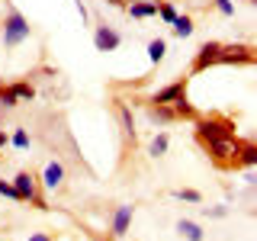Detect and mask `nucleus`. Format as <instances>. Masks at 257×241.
Masks as SVG:
<instances>
[{"instance_id":"nucleus-1","label":"nucleus","mask_w":257,"mask_h":241,"mask_svg":"<svg viewBox=\"0 0 257 241\" xmlns=\"http://www.w3.org/2000/svg\"><path fill=\"white\" fill-rule=\"evenodd\" d=\"M196 129H193V135H196L199 145L212 142V139H225V135H235V123H231L228 116H219V112H212V116H199L193 119Z\"/></svg>"},{"instance_id":"nucleus-2","label":"nucleus","mask_w":257,"mask_h":241,"mask_svg":"<svg viewBox=\"0 0 257 241\" xmlns=\"http://www.w3.org/2000/svg\"><path fill=\"white\" fill-rule=\"evenodd\" d=\"M203 148H206V155L212 158V164H219V167H235V155H238V148H241V139H238V135H225V139L206 142Z\"/></svg>"},{"instance_id":"nucleus-3","label":"nucleus","mask_w":257,"mask_h":241,"mask_svg":"<svg viewBox=\"0 0 257 241\" xmlns=\"http://www.w3.org/2000/svg\"><path fill=\"white\" fill-rule=\"evenodd\" d=\"M29 32H32L29 20L20 10H13V7H10L7 16H4V45L7 48H16L20 42H26V39H29Z\"/></svg>"},{"instance_id":"nucleus-4","label":"nucleus","mask_w":257,"mask_h":241,"mask_svg":"<svg viewBox=\"0 0 257 241\" xmlns=\"http://www.w3.org/2000/svg\"><path fill=\"white\" fill-rule=\"evenodd\" d=\"M13 187H16V193H20V203H32V206H39V209H48L45 199H42V193H39L36 177H32L29 171H20V174H16Z\"/></svg>"},{"instance_id":"nucleus-5","label":"nucleus","mask_w":257,"mask_h":241,"mask_svg":"<svg viewBox=\"0 0 257 241\" xmlns=\"http://www.w3.org/2000/svg\"><path fill=\"white\" fill-rule=\"evenodd\" d=\"M219 52H222V42H203L196 48V58H193V74H203L206 68H212V64H219Z\"/></svg>"},{"instance_id":"nucleus-6","label":"nucleus","mask_w":257,"mask_h":241,"mask_svg":"<svg viewBox=\"0 0 257 241\" xmlns=\"http://www.w3.org/2000/svg\"><path fill=\"white\" fill-rule=\"evenodd\" d=\"M219 64H254V48L251 45H222Z\"/></svg>"},{"instance_id":"nucleus-7","label":"nucleus","mask_w":257,"mask_h":241,"mask_svg":"<svg viewBox=\"0 0 257 241\" xmlns=\"http://www.w3.org/2000/svg\"><path fill=\"white\" fill-rule=\"evenodd\" d=\"M93 45H96V52H116L119 45H122V36H119L112 26H96L93 29Z\"/></svg>"},{"instance_id":"nucleus-8","label":"nucleus","mask_w":257,"mask_h":241,"mask_svg":"<svg viewBox=\"0 0 257 241\" xmlns=\"http://www.w3.org/2000/svg\"><path fill=\"white\" fill-rule=\"evenodd\" d=\"M177 96H187V77H180V80H174V84L161 87V90L151 96L148 103H174Z\"/></svg>"},{"instance_id":"nucleus-9","label":"nucleus","mask_w":257,"mask_h":241,"mask_svg":"<svg viewBox=\"0 0 257 241\" xmlns=\"http://www.w3.org/2000/svg\"><path fill=\"white\" fill-rule=\"evenodd\" d=\"M64 183V164L61 161H48L45 171H42V187L45 190H58Z\"/></svg>"},{"instance_id":"nucleus-10","label":"nucleus","mask_w":257,"mask_h":241,"mask_svg":"<svg viewBox=\"0 0 257 241\" xmlns=\"http://www.w3.org/2000/svg\"><path fill=\"white\" fill-rule=\"evenodd\" d=\"M116 116H119V129H122V139H125V142H135V119H132V109H128V103L116 100Z\"/></svg>"},{"instance_id":"nucleus-11","label":"nucleus","mask_w":257,"mask_h":241,"mask_svg":"<svg viewBox=\"0 0 257 241\" xmlns=\"http://www.w3.org/2000/svg\"><path fill=\"white\" fill-rule=\"evenodd\" d=\"M125 10H128L132 20H151V16H158V0H135Z\"/></svg>"},{"instance_id":"nucleus-12","label":"nucleus","mask_w":257,"mask_h":241,"mask_svg":"<svg viewBox=\"0 0 257 241\" xmlns=\"http://www.w3.org/2000/svg\"><path fill=\"white\" fill-rule=\"evenodd\" d=\"M132 212H135L132 206H119L116 212H112V235H116V238H122L128 231V225H132Z\"/></svg>"},{"instance_id":"nucleus-13","label":"nucleus","mask_w":257,"mask_h":241,"mask_svg":"<svg viewBox=\"0 0 257 241\" xmlns=\"http://www.w3.org/2000/svg\"><path fill=\"white\" fill-rule=\"evenodd\" d=\"M167 106H171L174 119H199V116H203V112H199L196 106H193V103L187 100V96H177L174 103H167Z\"/></svg>"},{"instance_id":"nucleus-14","label":"nucleus","mask_w":257,"mask_h":241,"mask_svg":"<svg viewBox=\"0 0 257 241\" xmlns=\"http://www.w3.org/2000/svg\"><path fill=\"white\" fill-rule=\"evenodd\" d=\"M148 119H151L155 126H171V123H177L167 103H148Z\"/></svg>"},{"instance_id":"nucleus-15","label":"nucleus","mask_w":257,"mask_h":241,"mask_svg":"<svg viewBox=\"0 0 257 241\" xmlns=\"http://www.w3.org/2000/svg\"><path fill=\"white\" fill-rule=\"evenodd\" d=\"M257 164V145L254 142H241L238 155H235V167H254Z\"/></svg>"},{"instance_id":"nucleus-16","label":"nucleus","mask_w":257,"mask_h":241,"mask_svg":"<svg viewBox=\"0 0 257 241\" xmlns=\"http://www.w3.org/2000/svg\"><path fill=\"white\" fill-rule=\"evenodd\" d=\"M177 231H180V235L187 238V241H203V238H206L203 225L193 222V219H180V222H177Z\"/></svg>"},{"instance_id":"nucleus-17","label":"nucleus","mask_w":257,"mask_h":241,"mask_svg":"<svg viewBox=\"0 0 257 241\" xmlns=\"http://www.w3.org/2000/svg\"><path fill=\"white\" fill-rule=\"evenodd\" d=\"M171 29H174V36H177V39H190L196 26H193V16H187V13L180 16V13H177V16H174V23H171Z\"/></svg>"},{"instance_id":"nucleus-18","label":"nucleus","mask_w":257,"mask_h":241,"mask_svg":"<svg viewBox=\"0 0 257 241\" xmlns=\"http://www.w3.org/2000/svg\"><path fill=\"white\" fill-rule=\"evenodd\" d=\"M167 148H171V135H167V132H158L155 139H151V145H148V155L151 158H161V155H167Z\"/></svg>"},{"instance_id":"nucleus-19","label":"nucleus","mask_w":257,"mask_h":241,"mask_svg":"<svg viewBox=\"0 0 257 241\" xmlns=\"http://www.w3.org/2000/svg\"><path fill=\"white\" fill-rule=\"evenodd\" d=\"M164 55H167V42H164V39H151V42H148V61L151 64H161V61H164Z\"/></svg>"},{"instance_id":"nucleus-20","label":"nucleus","mask_w":257,"mask_h":241,"mask_svg":"<svg viewBox=\"0 0 257 241\" xmlns=\"http://www.w3.org/2000/svg\"><path fill=\"white\" fill-rule=\"evenodd\" d=\"M16 103H20V96H16L13 87H10V84H7V87H0V109H13Z\"/></svg>"},{"instance_id":"nucleus-21","label":"nucleus","mask_w":257,"mask_h":241,"mask_svg":"<svg viewBox=\"0 0 257 241\" xmlns=\"http://www.w3.org/2000/svg\"><path fill=\"white\" fill-rule=\"evenodd\" d=\"M13 90H16V96H20V103H29L32 96H36V90H32V84H26V80H16V84H10Z\"/></svg>"},{"instance_id":"nucleus-22","label":"nucleus","mask_w":257,"mask_h":241,"mask_svg":"<svg viewBox=\"0 0 257 241\" xmlns=\"http://www.w3.org/2000/svg\"><path fill=\"white\" fill-rule=\"evenodd\" d=\"M10 145H13V148H20V151H26L29 148V132H26V129H13Z\"/></svg>"},{"instance_id":"nucleus-23","label":"nucleus","mask_w":257,"mask_h":241,"mask_svg":"<svg viewBox=\"0 0 257 241\" xmlns=\"http://www.w3.org/2000/svg\"><path fill=\"white\" fill-rule=\"evenodd\" d=\"M174 196L183 199V203H193V206L203 203V193H199V190H174Z\"/></svg>"},{"instance_id":"nucleus-24","label":"nucleus","mask_w":257,"mask_h":241,"mask_svg":"<svg viewBox=\"0 0 257 241\" xmlns=\"http://www.w3.org/2000/svg\"><path fill=\"white\" fill-rule=\"evenodd\" d=\"M158 16H161L164 23H174V16H177V7L164 0V4H158Z\"/></svg>"},{"instance_id":"nucleus-25","label":"nucleus","mask_w":257,"mask_h":241,"mask_svg":"<svg viewBox=\"0 0 257 241\" xmlns=\"http://www.w3.org/2000/svg\"><path fill=\"white\" fill-rule=\"evenodd\" d=\"M0 196H10V199H16V203H20V193H16L13 180H0Z\"/></svg>"},{"instance_id":"nucleus-26","label":"nucleus","mask_w":257,"mask_h":241,"mask_svg":"<svg viewBox=\"0 0 257 241\" xmlns=\"http://www.w3.org/2000/svg\"><path fill=\"white\" fill-rule=\"evenodd\" d=\"M215 10L222 16H235V4H231V0H215Z\"/></svg>"},{"instance_id":"nucleus-27","label":"nucleus","mask_w":257,"mask_h":241,"mask_svg":"<svg viewBox=\"0 0 257 241\" xmlns=\"http://www.w3.org/2000/svg\"><path fill=\"white\" fill-rule=\"evenodd\" d=\"M206 215H209V219H225V215H228V209H225V206H212V209H209L206 206Z\"/></svg>"},{"instance_id":"nucleus-28","label":"nucleus","mask_w":257,"mask_h":241,"mask_svg":"<svg viewBox=\"0 0 257 241\" xmlns=\"http://www.w3.org/2000/svg\"><path fill=\"white\" fill-rule=\"evenodd\" d=\"M26 241H52V235H45V231H36V235L26 238Z\"/></svg>"},{"instance_id":"nucleus-29","label":"nucleus","mask_w":257,"mask_h":241,"mask_svg":"<svg viewBox=\"0 0 257 241\" xmlns=\"http://www.w3.org/2000/svg\"><path fill=\"white\" fill-rule=\"evenodd\" d=\"M7 145H10V135H7L4 129H0V148H7Z\"/></svg>"},{"instance_id":"nucleus-30","label":"nucleus","mask_w":257,"mask_h":241,"mask_svg":"<svg viewBox=\"0 0 257 241\" xmlns=\"http://www.w3.org/2000/svg\"><path fill=\"white\" fill-rule=\"evenodd\" d=\"M247 4H254V0H247Z\"/></svg>"}]
</instances>
